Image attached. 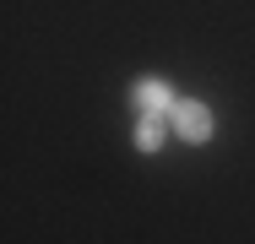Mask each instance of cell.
Instances as JSON below:
<instances>
[{"mask_svg":"<svg viewBox=\"0 0 255 244\" xmlns=\"http://www.w3.org/2000/svg\"><path fill=\"white\" fill-rule=\"evenodd\" d=\"M168 125H174L179 141H190V146H206L212 136H217V114H212L206 98H179L174 114H168Z\"/></svg>","mask_w":255,"mask_h":244,"instance_id":"obj_1","label":"cell"},{"mask_svg":"<svg viewBox=\"0 0 255 244\" xmlns=\"http://www.w3.org/2000/svg\"><path fill=\"white\" fill-rule=\"evenodd\" d=\"M168 120L163 114H136V130H130V141H136V152H163V141H168Z\"/></svg>","mask_w":255,"mask_h":244,"instance_id":"obj_3","label":"cell"},{"mask_svg":"<svg viewBox=\"0 0 255 244\" xmlns=\"http://www.w3.org/2000/svg\"><path fill=\"white\" fill-rule=\"evenodd\" d=\"M130 103H136V114H174V103H179V93L163 82V76H141L136 87H130Z\"/></svg>","mask_w":255,"mask_h":244,"instance_id":"obj_2","label":"cell"}]
</instances>
